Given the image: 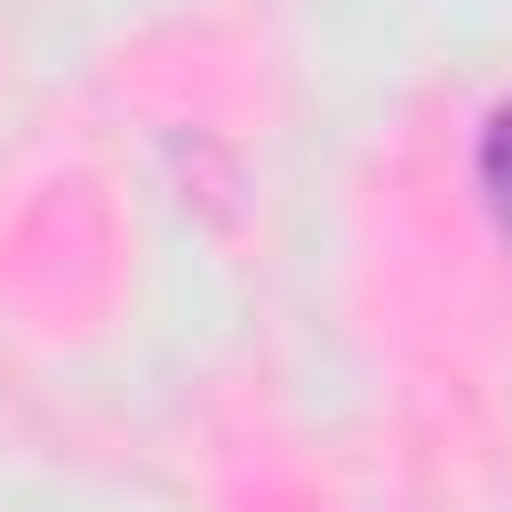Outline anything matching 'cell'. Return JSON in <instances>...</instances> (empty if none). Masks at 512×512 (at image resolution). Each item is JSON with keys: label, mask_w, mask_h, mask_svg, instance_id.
Listing matches in <instances>:
<instances>
[{"label": "cell", "mask_w": 512, "mask_h": 512, "mask_svg": "<svg viewBox=\"0 0 512 512\" xmlns=\"http://www.w3.org/2000/svg\"><path fill=\"white\" fill-rule=\"evenodd\" d=\"M480 192H488V216L512 248V104H496L480 128Z\"/></svg>", "instance_id": "obj_1"}]
</instances>
